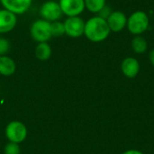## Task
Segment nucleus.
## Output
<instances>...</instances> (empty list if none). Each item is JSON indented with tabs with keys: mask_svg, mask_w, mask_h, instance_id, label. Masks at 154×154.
<instances>
[{
	"mask_svg": "<svg viewBox=\"0 0 154 154\" xmlns=\"http://www.w3.org/2000/svg\"><path fill=\"white\" fill-rule=\"evenodd\" d=\"M110 29L106 20L98 15L90 17L85 22L84 36L92 42H102L110 35Z\"/></svg>",
	"mask_w": 154,
	"mask_h": 154,
	"instance_id": "nucleus-1",
	"label": "nucleus"
},
{
	"mask_svg": "<svg viewBox=\"0 0 154 154\" xmlns=\"http://www.w3.org/2000/svg\"><path fill=\"white\" fill-rule=\"evenodd\" d=\"M86 9L92 14H98L106 5V0H84Z\"/></svg>",
	"mask_w": 154,
	"mask_h": 154,
	"instance_id": "nucleus-15",
	"label": "nucleus"
},
{
	"mask_svg": "<svg viewBox=\"0 0 154 154\" xmlns=\"http://www.w3.org/2000/svg\"><path fill=\"white\" fill-rule=\"evenodd\" d=\"M51 31L52 37L60 38L65 35V27L63 21H56L53 23H51Z\"/></svg>",
	"mask_w": 154,
	"mask_h": 154,
	"instance_id": "nucleus-16",
	"label": "nucleus"
},
{
	"mask_svg": "<svg viewBox=\"0 0 154 154\" xmlns=\"http://www.w3.org/2000/svg\"><path fill=\"white\" fill-rule=\"evenodd\" d=\"M16 70L15 61L9 56H0V74L5 77L12 76Z\"/></svg>",
	"mask_w": 154,
	"mask_h": 154,
	"instance_id": "nucleus-12",
	"label": "nucleus"
},
{
	"mask_svg": "<svg viewBox=\"0 0 154 154\" xmlns=\"http://www.w3.org/2000/svg\"><path fill=\"white\" fill-rule=\"evenodd\" d=\"M58 2L66 17L80 16L86 9L84 0H59Z\"/></svg>",
	"mask_w": 154,
	"mask_h": 154,
	"instance_id": "nucleus-7",
	"label": "nucleus"
},
{
	"mask_svg": "<svg viewBox=\"0 0 154 154\" xmlns=\"http://www.w3.org/2000/svg\"><path fill=\"white\" fill-rule=\"evenodd\" d=\"M150 25L149 16L146 12L138 10L130 14L127 19L128 31L134 35H141L145 32Z\"/></svg>",
	"mask_w": 154,
	"mask_h": 154,
	"instance_id": "nucleus-2",
	"label": "nucleus"
},
{
	"mask_svg": "<svg viewBox=\"0 0 154 154\" xmlns=\"http://www.w3.org/2000/svg\"><path fill=\"white\" fill-rule=\"evenodd\" d=\"M5 136L11 143H20L23 142L27 136L26 126L19 121L9 123L5 128Z\"/></svg>",
	"mask_w": 154,
	"mask_h": 154,
	"instance_id": "nucleus-6",
	"label": "nucleus"
},
{
	"mask_svg": "<svg viewBox=\"0 0 154 154\" xmlns=\"http://www.w3.org/2000/svg\"><path fill=\"white\" fill-rule=\"evenodd\" d=\"M17 25V15L14 13L0 8V34H6L14 30Z\"/></svg>",
	"mask_w": 154,
	"mask_h": 154,
	"instance_id": "nucleus-9",
	"label": "nucleus"
},
{
	"mask_svg": "<svg viewBox=\"0 0 154 154\" xmlns=\"http://www.w3.org/2000/svg\"><path fill=\"white\" fill-rule=\"evenodd\" d=\"M32 3L33 0H0L3 8L14 13L17 16L27 13L32 7Z\"/></svg>",
	"mask_w": 154,
	"mask_h": 154,
	"instance_id": "nucleus-8",
	"label": "nucleus"
},
{
	"mask_svg": "<svg viewBox=\"0 0 154 154\" xmlns=\"http://www.w3.org/2000/svg\"><path fill=\"white\" fill-rule=\"evenodd\" d=\"M30 35L37 43L48 42L52 38L51 23L42 18L34 20L30 26Z\"/></svg>",
	"mask_w": 154,
	"mask_h": 154,
	"instance_id": "nucleus-3",
	"label": "nucleus"
},
{
	"mask_svg": "<svg viewBox=\"0 0 154 154\" xmlns=\"http://www.w3.org/2000/svg\"><path fill=\"white\" fill-rule=\"evenodd\" d=\"M10 42L5 37H0V56L6 55L10 51Z\"/></svg>",
	"mask_w": 154,
	"mask_h": 154,
	"instance_id": "nucleus-18",
	"label": "nucleus"
},
{
	"mask_svg": "<svg viewBox=\"0 0 154 154\" xmlns=\"http://www.w3.org/2000/svg\"><path fill=\"white\" fill-rule=\"evenodd\" d=\"M132 49L137 54H143L148 50V42L142 35H135L132 40Z\"/></svg>",
	"mask_w": 154,
	"mask_h": 154,
	"instance_id": "nucleus-14",
	"label": "nucleus"
},
{
	"mask_svg": "<svg viewBox=\"0 0 154 154\" xmlns=\"http://www.w3.org/2000/svg\"><path fill=\"white\" fill-rule=\"evenodd\" d=\"M112 12H113V10L111 9V7H110L109 5H106L99 11V13H98L97 15H98V16H100L101 18L106 20V19L110 16V14H112Z\"/></svg>",
	"mask_w": 154,
	"mask_h": 154,
	"instance_id": "nucleus-19",
	"label": "nucleus"
},
{
	"mask_svg": "<svg viewBox=\"0 0 154 154\" xmlns=\"http://www.w3.org/2000/svg\"><path fill=\"white\" fill-rule=\"evenodd\" d=\"M149 60H150V62L151 64L154 67V49L152 50L149 53Z\"/></svg>",
	"mask_w": 154,
	"mask_h": 154,
	"instance_id": "nucleus-21",
	"label": "nucleus"
},
{
	"mask_svg": "<svg viewBox=\"0 0 154 154\" xmlns=\"http://www.w3.org/2000/svg\"><path fill=\"white\" fill-rule=\"evenodd\" d=\"M141 69L140 62L134 57H126L121 63V70L124 76L128 79H134L137 77Z\"/></svg>",
	"mask_w": 154,
	"mask_h": 154,
	"instance_id": "nucleus-11",
	"label": "nucleus"
},
{
	"mask_svg": "<svg viewBox=\"0 0 154 154\" xmlns=\"http://www.w3.org/2000/svg\"><path fill=\"white\" fill-rule=\"evenodd\" d=\"M39 15L40 18L49 23H53L60 21L62 18L63 14L58 1L47 0L41 5L39 8Z\"/></svg>",
	"mask_w": 154,
	"mask_h": 154,
	"instance_id": "nucleus-4",
	"label": "nucleus"
},
{
	"mask_svg": "<svg viewBox=\"0 0 154 154\" xmlns=\"http://www.w3.org/2000/svg\"><path fill=\"white\" fill-rule=\"evenodd\" d=\"M122 154H144L143 152H142L141 151L139 150H135V149H130V150H127L125 152H124Z\"/></svg>",
	"mask_w": 154,
	"mask_h": 154,
	"instance_id": "nucleus-20",
	"label": "nucleus"
},
{
	"mask_svg": "<svg viewBox=\"0 0 154 154\" xmlns=\"http://www.w3.org/2000/svg\"><path fill=\"white\" fill-rule=\"evenodd\" d=\"M34 54L35 57L42 61L48 60L52 54V49L51 46L49 44V42H39L35 46L34 49Z\"/></svg>",
	"mask_w": 154,
	"mask_h": 154,
	"instance_id": "nucleus-13",
	"label": "nucleus"
},
{
	"mask_svg": "<svg viewBox=\"0 0 154 154\" xmlns=\"http://www.w3.org/2000/svg\"><path fill=\"white\" fill-rule=\"evenodd\" d=\"M21 150L18 143H9L5 146L4 153L5 154H20Z\"/></svg>",
	"mask_w": 154,
	"mask_h": 154,
	"instance_id": "nucleus-17",
	"label": "nucleus"
},
{
	"mask_svg": "<svg viewBox=\"0 0 154 154\" xmlns=\"http://www.w3.org/2000/svg\"><path fill=\"white\" fill-rule=\"evenodd\" d=\"M126 14L122 11H113L110 16L106 19L109 29L113 32H122L127 26Z\"/></svg>",
	"mask_w": 154,
	"mask_h": 154,
	"instance_id": "nucleus-10",
	"label": "nucleus"
},
{
	"mask_svg": "<svg viewBox=\"0 0 154 154\" xmlns=\"http://www.w3.org/2000/svg\"><path fill=\"white\" fill-rule=\"evenodd\" d=\"M85 20L80 16H73V17H67L64 21V27H65V34L73 39L80 38L84 35L85 30Z\"/></svg>",
	"mask_w": 154,
	"mask_h": 154,
	"instance_id": "nucleus-5",
	"label": "nucleus"
}]
</instances>
